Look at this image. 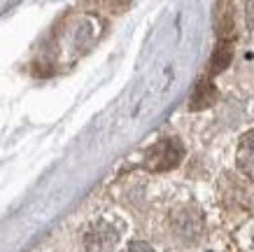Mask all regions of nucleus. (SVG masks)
Wrapping results in <instances>:
<instances>
[{
  "label": "nucleus",
  "instance_id": "nucleus-1",
  "mask_svg": "<svg viewBox=\"0 0 254 252\" xmlns=\"http://www.w3.org/2000/svg\"><path fill=\"white\" fill-rule=\"evenodd\" d=\"M185 157V147L177 138H166V140H159L156 145L149 147L147 152L145 164L156 173H163V170H170L175 168Z\"/></svg>",
  "mask_w": 254,
  "mask_h": 252
},
{
  "label": "nucleus",
  "instance_id": "nucleus-2",
  "mask_svg": "<svg viewBox=\"0 0 254 252\" xmlns=\"http://www.w3.org/2000/svg\"><path fill=\"white\" fill-rule=\"evenodd\" d=\"M117 245V231L110 224H96L86 234V248L89 252H112Z\"/></svg>",
  "mask_w": 254,
  "mask_h": 252
},
{
  "label": "nucleus",
  "instance_id": "nucleus-3",
  "mask_svg": "<svg viewBox=\"0 0 254 252\" xmlns=\"http://www.w3.org/2000/svg\"><path fill=\"white\" fill-rule=\"evenodd\" d=\"M238 166L245 173V177H250L254 182V131H250L238 147Z\"/></svg>",
  "mask_w": 254,
  "mask_h": 252
},
{
  "label": "nucleus",
  "instance_id": "nucleus-4",
  "mask_svg": "<svg viewBox=\"0 0 254 252\" xmlns=\"http://www.w3.org/2000/svg\"><path fill=\"white\" fill-rule=\"evenodd\" d=\"M217 100V91L212 82H200L196 89H193V96L189 100V107L191 110H205Z\"/></svg>",
  "mask_w": 254,
  "mask_h": 252
},
{
  "label": "nucleus",
  "instance_id": "nucleus-5",
  "mask_svg": "<svg viewBox=\"0 0 254 252\" xmlns=\"http://www.w3.org/2000/svg\"><path fill=\"white\" fill-rule=\"evenodd\" d=\"M231 59H233V45L231 42H226V40H222V42L217 45L212 59H210V73L217 75V73L226 70V66L231 63Z\"/></svg>",
  "mask_w": 254,
  "mask_h": 252
},
{
  "label": "nucleus",
  "instance_id": "nucleus-6",
  "mask_svg": "<svg viewBox=\"0 0 254 252\" xmlns=\"http://www.w3.org/2000/svg\"><path fill=\"white\" fill-rule=\"evenodd\" d=\"M245 14H247V23H250V26H254V0H250V2H247Z\"/></svg>",
  "mask_w": 254,
  "mask_h": 252
}]
</instances>
